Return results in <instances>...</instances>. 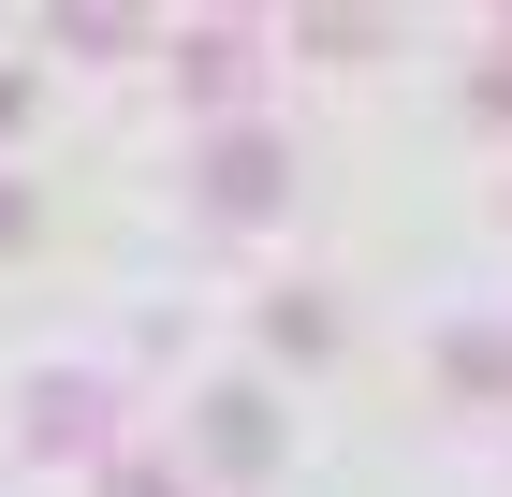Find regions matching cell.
Instances as JSON below:
<instances>
[{
    "instance_id": "ba28073f",
    "label": "cell",
    "mask_w": 512,
    "mask_h": 497,
    "mask_svg": "<svg viewBox=\"0 0 512 497\" xmlns=\"http://www.w3.org/2000/svg\"><path fill=\"white\" fill-rule=\"evenodd\" d=\"M15 234H30V191H15V176H0V249H15Z\"/></svg>"
},
{
    "instance_id": "7a4b0ae2",
    "label": "cell",
    "mask_w": 512,
    "mask_h": 497,
    "mask_svg": "<svg viewBox=\"0 0 512 497\" xmlns=\"http://www.w3.org/2000/svg\"><path fill=\"white\" fill-rule=\"evenodd\" d=\"M205 468H235V483H264V468H278V410H264V395H205Z\"/></svg>"
},
{
    "instance_id": "5b68a950",
    "label": "cell",
    "mask_w": 512,
    "mask_h": 497,
    "mask_svg": "<svg viewBox=\"0 0 512 497\" xmlns=\"http://www.w3.org/2000/svg\"><path fill=\"white\" fill-rule=\"evenodd\" d=\"M264 337H278V351H322L337 322H322V293H278V307H264Z\"/></svg>"
},
{
    "instance_id": "3957f363",
    "label": "cell",
    "mask_w": 512,
    "mask_h": 497,
    "mask_svg": "<svg viewBox=\"0 0 512 497\" xmlns=\"http://www.w3.org/2000/svg\"><path fill=\"white\" fill-rule=\"evenodd\" d=\"M30 439H44V454H88V439H103V395H88V381H44L30 395Z\"/></svg>"
},
{
    "instance_id": "52a82bcc",
    "label": "cell",
    "mask_w": 512,
    "mask_h": 497,
    "mask_svg": "<svg viewBox=\"0 0 512 497\" xmlns=\"http://www.w3.org/2000/svg\"><path fill=\"white\" fill-rule=\"evenodd\" d=\"M15 117H30V74H15V59H0V132H15Z\"/></svg>"
},
{
    "instance_id": "6da1fadb",
    "label": "cell",
    "mask_w": 512,
    "mask_h": 497,
    "mask_svg": "<svg viewBox=\"0 0 512 497\" xmlns=\"http://www.w3.org/2000/svg\"><path fill=\"white\" fill-rule=\"evenodd\" d=\"M278 176H293V147H278V132H220V147H205V205H220V220H264Z\"/></svg>"
},
{
    "instance_id": "8992f818",
    "label": "cell",
    "mask_w": 512,
    "mask_h": 497,
    "mask_svg": "<svg viewBox=\"0 0 512 497\" xmlns=\"http://www.w3.org/2000/svg\"><path fill=\"white\" fill-rule=\"evenodd\" d=\"M103 497H176V483H161V468H103Z\"/></svg>"
},
{
    "instance_id": "277c9868",
    "label": "cell",
    "mask_w": 512,
    "mask_h": 497,
    "mask_svg": "<svg viewBox=\"0 0 512 497\" xmlns=\"http://www.w3.org/2000/svg\"><path fill=\"white\" fill-rule=\"evenodd\" d=\"M176 59H191V88H205V103H235V88H249V44H235V30H191Z\"/></svg>"
}]
</instances>
